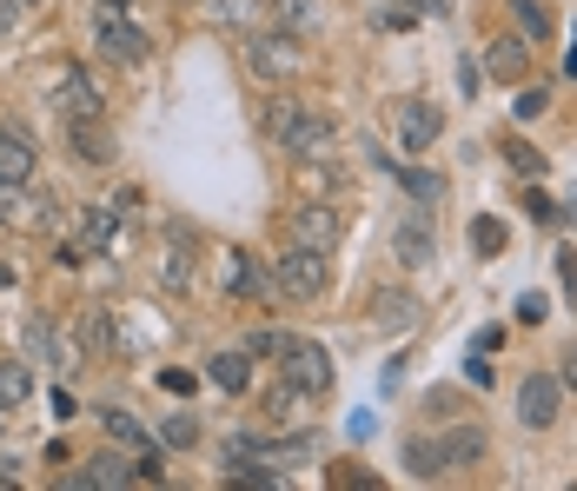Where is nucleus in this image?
<instances>
[{
  "instance_id": "nucleus-1",
  "label": "nucleus",
  "mask_w": 577,
  "mask_h": 491,
  "mask_svg": "<svg viewBox=\"0 0 577 491\" xmlns=\"http://www.w3.org/2000/svg\"><path fill=\"white\" fill-rule=\"evenodd\" d=\"M273 286L292 292V299H318L325 286H333V266H325V253H312V246H292V253L279 260V273H273Z\"/></svg>"
},
{
  "instance_id": "nucleus-2",
  "label": "nucleus",
  "mask_w": 577,
  "mask_h": 491,
  "mask_svg": "<svg viewBox=\"0 0 577 491\" xmlns=\"http://www.w3.org/2000/svg\"><path fill=\"white\" fill-rule=\"evenodd\" d=\"M286 366V379L305 392V398H318V392H333V379H339V366H333V352L325 346H312V339H292V352L279 359Z\"/></svg>"
},
{
  "instance_id": "nucleus-3",
  "label": "nucleus",
  "mask_w": 577,
  "mask_h": 491,
  "mask_svg": "<svg viewBox=\"0 0 577 491\" xmlns=\"http://www.w3.org/2000/svg\"><path fill=\"white\" fill-rule=\"evenodd\" d=\"M557 412H564V379H557V372H531V379L518 385V419H525L531 432H544V426H557Z\"/></svg>"
},
{
  "instance_id": "nucleus-4",
  "label": "nucleus",
  "mask_w": 577,
  "mask_h": 491,
  "mask_svg": "<svg viewBox=\"0 0 577 491\" xmlns=\"http://www.w3.org/2000/svg\"><path fill=\"white\" fill-rule=\"evenodd\" d=\"M286 232H292V246H312V253H333V239H339V213L325 206V200H299V206L286 213Z\"/></svg>"
},
{
  "instance_id": "nucleus-5",
  "label": "nucleus",
  "mask_w": 577,
  "mask_h": 491,
  "mask_svg": "<svg viewBox=\"0 0 577 491\" xmlns=\"http://www.w3.org/2000/svg\"><path fill=\"white\" fill-rule=\"evenodd\" d=\"M333 140H339V127L325 120V113H299V127H292L279 146L299 159V167H312V159H325V153H333Z\"/></svg>"
},
{
  "instance_id": "nucleus-6",
  "label": "nucleus",
  "mask_w": 577,
  "mask_h": 491,
  "mask_svg": "<svg viewBox=\"0 0 577 491\" xmlns=\"http://www.w3.org/2000/svg\"><path fill=\"white\" fill-rule=\"evenodd\" d=\"M94 40H100V53H113V60H146V34L120 14V8H100V27H94Z\"/></svg>"
},
{
  "instance_id": "nucleus-7",
  "label": "nucleus",
  "mask_w": 577,
  "mask_h": 491,
  "mask_svg": "<svg viewBox=\"0 0 577 491\" xmlns=\"http://www.w3.org/2000/svg\"><path fill=\"white\" fill-rule=\"evenodd\" d=\"M438 133H445L438 107H425V100H398V146H405V153H425Z\"/></svg>"
},
{
  "instance_id": "nucleus-8",
  "label": "nucleus",
  "mask_w": 577,
  "mask_h": 491,
  "mask_svg": "<svg viewBox=\"0 0 577 491\" xmlns=\"http://www.w3.org/2000/svg\"><path fill=\"white\" fill-rule=\"evenodd\" d=\"M53 100H60V113H67V120H107V100L94 94V80L80 73V67H67V73H60V94H53Z\"/></svg>"
},
{
  "instance_id": "nucleus-9",
  "label": "nucleus",
  "mask_w": 577,
  "mask_h": 491,
  "mask_svg": "<svg viewBox=\"0 0 577 491\" xmlns=\"http://www.w3.org/2000/svg\"><path fill=\"white\" fill-rule=\"evenodd\" d=\"M392 253H398V266H405V273L432 266V253H438V239H432V219H398V232H392Z\"/></svg>"
},
{
  "instance_id": "nucleus-10",
  "label": "nucleus",
  "mask_w": 577,
  "mask_h": 491,
  "mask_svg": "<svg viewBox=\"0 0 577 491\" xmlns=\"http://www.w3.org/2000/svg\"><path fill=\"white\" fill-rule=\"evenodd\" d=\"M245 60H253V73H299L305 67V47L286 34V40H245Z\"/></svg>"
},
{
  "instance_id": "nucleus-11",
  "label": "nucleus",
  "mask_w": 577,
  "mask_h": 491,
  "mask_svg": "<svg viewBox=\"0 0 577 491\" xmlns=\"http://www.w3.org/2000/svg\"><path fill=\"white\" fill-rule=\"evenodd\" d=\"M21 346H27V359H40V366H80L73 359V346L53 333L47 319H27V333H21Z\"/></svg>"
},
{
  "instance_id": "nucleus-12",
  "label": "nucleus",
  "mask_w": 577,
  "mask_h": 491,
  "mask_svg": "<svg viewBox=\"0 0 577 491\" xmlns=\"http://www.w3.org/2000/svg\"><path fill=\"white\" fill-rule=\"evenodd\" d=\"M67 140H73V153L87 159V167H107V159H113V133H107V120H67Z\"/></svg>"
},
{
  "instance_id": "nucleus-13",
  "label": "nucleus",
  "mask_w": 577,
  "mask_h": 491,
  "mask_svg": "<svg viewBox=\"0 0 577 491\" xmlns=\"http://www.w3.org/2000/svg\"><path fill=\"white\" fill-rule=\"evenodd\" d=\"M438 458H445V471H471V465L484 458V426H458V432H445V439H438Z\"/></svg>"
},
{
  "instance_id": "nucleus-14",
  "label": "nucleus",
  "mask_w": 577,
  "mask_h": 491,
  "mask_svg": "<svg viewBox=\"0 0 577 491\" xmlns=\"http://www.w3.org/2000/svg\"><path fill=\"white\" fill-rule=\"evenodd\" d=\"M67 484H73V491H94V484H107V491H113V484H133V458H113V452H100L87 471H73Z\"/></svg>"
},
{
  "instance_id": "nucleus-15",
  "label": "nucleus",
  "mask_w": 577,
  "mask_h": 491,
  "mask_svg": "<svg viewBox=\"0 0 577 491\" xmlns=\"http://www.w3.org/2000/svg\"><path fill=\"white\" fill-rule=\"evenodd\" d=\"M34 180V146L21 133H0V187H27Z\"/></svg>"
},
{
  "instance_id": "nucleus-16",
  "label": "nucleus",
  "mask_w": 577,
  "mask_h": 491,
  "mask_svg": "<svg viewBox=\"0 0 577 491\" xmlns=\"http://www.w3.org/2000/svg\"><path fill=\"white\" fill-rule=\"evenodd\" d=\"M273 21H279V34H292V40H312V34H318V0H273Z\"/></svg>"
},
{
  "instance_id": "nucleus-17",
  "label": "nucleus",
  "mask_w": 577,
  "mask_h": 491,
  "mask_svg": "<svg viewBox=\"0 0 577 491\" xmlns=\"http://www.w3.org/2000/svg\"><path fill=\"white\" fill-rule=\"evenodd\" d=\"M100 426H107V439H113V445H127V452H153L146 426H140L133 412H120V405H107V412H100Z\"/></svg>"
},
{
  "instance_id": "nucleus-18",
  "label": "nucleus",
  "mask_w": 577,
  "mask_h": 491,
  "mask_svg": "<svg viewBox=\"0 0 577 491\" xmlns=\"http://www.w3.org/2000/svg\"><path fill=\"white\" fill-rule=\"evenodd\" d=\"M273 279L253 266V260H245V253H226V292H239V299H260Z\"/></svg>"
},
{
  "instance_id": "nucleus-19",
  "label": "nucleus",
  "mask_w": 577,
  "mask_h": 491,
  "mask_svg": "<svg viewBox=\"0 0 577 491\" xmlns=\"http://www.w3.org/2000/svg\"><path fill=\"white\" fill-rule=\"evenodd\" d=\"M372 319L385 325V333H405V325L419 319V299H411V292H378L372 299Z\"/></svg>"
},
{
  "instance_id": "nucleus-20",
  "label": "nucleus",
  "mask_w": 577,
  "mask_h": 491,
  "mask_svg": "<svg viewBox=\"0 0 577 491\" xmlns=\"http://www.w3.org/2000/svg\"><path fill=\"white\" fill-rule=\"evenodd\" d=\"M525 60H531V40H518V34L491 40V53H484V67H491V73H505V80H518V73H525Z\"/></svg>"
},
{
  "instance_id": "nucleus-21",
  "label": "nucleus",
  "mask_w": 577,
  "mask_h": 491,
  "mask_svg": "<svg viewBox=\"0 0 577 491\" xmlns=\"http://www.w3.org/2000/svg\"><path fill=\"white\" fill-rule=\"evenodd\" d=\"M213 385L219 392H245L253 385V352H219L213 359Z\"/></svg>"
},
{
  "instance_id": "nucleus-22",
  "label": "nucleus",
  "mask_w": 577,
  "mask_h": 491,
  "mask_svg": "<svg viewBox=\"0 0 577 491\" xmlns=\"http://www.w3.org/2000/svg\"><path fill=\"white\" fill-rule=\"evenodd\" d=\"M471 253H478V260H498V253H505V219L478 213V219H471Z\"/></svg>"
},
{
  "instance_id": "nucleus-23",
  "label": "nucleus",
  "mask_w": 577,
  "mask_h": 491,
  "mask_svg": "<svg viewBox=\"0 0 577 491\" xmlns=\"http://www.w3.org/2000/svg\"><path fill=\"white\" fill-rule=\"evenodd\" d=\"M27 392H34L27 366L21 359H0V412H8V405H27Z\"/></svg>"
},
{
  "instance_id": "nucleus-24",
  "label": "nucleus",
  "mask_w": 577,
  "mask_h": 491,
  "mask_svg": "<svg viewBox=\"0 0 577 491\" xmlns=\"http://www.w3.org/2000/svg\"><path fill=\"white\" fill-rule=\"evenodd\" d=\"M405 465H411V478H445L438 439H411V445H405Z\"/></svg>"
},
{
  "instance_id": "nucleus-25",
  "label": "nucleus",
  "mask_w": 577,
  "mask_h": 491,
  "mask_svg": "<svg viewBox=\"0 0 577 491\" xmlns=\"http://www.w3.org/2000/svg\"><path fill=\"white\" fill-rule=\"evenodd\" d=\"M299 113H305V107H299L292 94H273V100H266V140H286V133L299 127Z\"/></svg>"
},
{
  "instance_id": "nucleus-26",
  "label": "nucleus",
  "mask_w": 577,
  "mask_h": 491,
  "mask_svg": "<svg viewBox=\"0 0 577 491\" xmlns=\"http://www.w3.org/2000/svg\"><path fill=\"white\" fill-rule=\"evenodd\" d=\"M405 193H411V200H419V206L432 213V206L445 200V173H432V167H411V173H405Z\"/></svg>"
},
{
  "instance_id": "nucleus-27",
  "label": "nucleus",
  "mask_w": 577,
  "mask_h": 491,
  "mask_svg": "<svg viewBox=\"0 0 577 491\" xmlns=\"http://www.w3.org/2000/svg\"><path fill=\"white\" fill-rule=\"evenodd\" d=\"M213 21L245 34V27H260V0H213Z\"/></svg>"
},
{
  "instance_id": "nucleus-28",
  "label": "nucleus",
  "mask_w": 577,
  "mask_h": 491,
  "mask_svg": "<svg viewBox=\"0 0 577 491\" xmlns=\"http://www.w3.org/2000/svg\"><path fill=\"white\" fill-rule=\"evenodd\" d=\"M299 405H305V392L286 379L279 392H266V419H273V426H292V419H299Z\"/></svg>"
},
{
  "instance_id": "nucleus-29",
  "label": "nucleus",
  "mask_w": 577,
  "mask_h": 491,
  "mask_svg": "<svg viewBox=\"0 0 577 491\" xmlns=\"http://www.w3.org/2000/svg\"><path fill=\"white\" fill-rule=\"evenodd\" d=\"M245 352H253V359H286V352H292V333H279V325H260V333L245 339Z\"/></svg>"
},
{
  "instance_id": "nucleus-30",
  "label": "nucleus",
  "mask_w": 577,
  "mask_h": 491,
  "mask_svg": "<svg viewBox=\"0 0 577 491\" xmlns=\"http://www.w3.org/2000/svg\"><path fill=\"white\" fill-rule=\"evenodd\" d=\"M113 232H120V219H113L107 206H94V213H87V239H80V253H100Z\"/></svg>"
},
{
  "instance_id": "nucleus-31",
  "label": "nucleus",
  "mask_w": 577,
  "mask_h": 491,
  "mask_svg": "<svg viewBox=\"0 0 577 491\" xmlns=\"http://www.w3.org/2000/svg\"><path fill=\"white\" fill-rule=\"evenodd\" d=\"M80 339H87V352H107L113 346V319L107 312H87V319H80Z\"/></svg>"
},
{
  "instance_id": "nucleus-32",
  "label": "nucleus",
  "mask_w": 577,
  "mask_h": 491,
  "mask_svg": "<svg viewBox=\"0 0 577 491\" xmlns=\"http://www.w3.org/2000/svg\"><path fill=\"white\" fill-rule=\"evenodd\" d=\"M159 439H167L173 452H187V445H200V419H193V412H173V419H167V432H159Z\"/></svg>"
},
{
  "instance_id": "nucleus-33",
  "label": "nucleus",
  "mask_w": 577,
  "mask_h": 491,
  "mask_svg": "<svg viewBox=\"0 0 577 491\" xmlns=\"http://www.w3.org/2000/svg\"><path fill=\"white\" fill-rule=\"evenodd\" d=\"M505 159L518 173H531V180H544V153H531V146H505Z\"/></svg>"
},
{
  "instance_id": "nucleus-34",
  "label": "nucleus",
  "mask_w": 577,
  "mask_h": 491,
  "mask_svg": "<svg viewBox=\"0 0 577 491\" xmlns=\"http://www.w3.org/2000/svg\"><path fill=\"white\" fill-rule=\"evenodd\" d=\"M512 312H518L525 325H538V319L551 312V299H544V292H518V306H512Z\"/></svg>"
},
{
  "instance_id": "nucleus-35",
  "label": "nucleus",
  "mask_w": 577,
  "mask_h": 491,
  "mask_svg": "<svg viewBox=\"0 0 577 491\" xmlns=\"http://www.w3.org/2000/svg\"><path fill=\"white\" fill-rule=\"evenodd\" d=\"M512 14H518V21H525L531 34H544V27H551V14L538 8V0H512Z\"/></svg>"
},
{
  "instance_id": "nucleus-36",
  "label": "nucleus",
  "mask_w": 577,
  "mask_h": 491,
  "mask_svg": "<svg viewBox=\"0 0 577 491\" xmlns=\"http://www.w3.org/2000/svg\"><path fill=\"white\" fill-rule=\"evenodd\" d=\"M544 107H551V94H544V87H525V94H518V120H538Z\"/></svg>"
},
{
  "instance_id": "nucleus-37",
  "label": "nucleus",
  "mask_w": 577,
  "mask_h": 491,
  "mask_svg": "<svg viewBox=\"0 0 577 491\" xmlns=\"http://www.w3.org/2000/svg\"><path fill=\"white\" fill-rule=\"evenodd\" d=\"M392 8H405L411 21H419V14H445V8H452V0H392Z\"/></svg>"
},
{
  "instance_id": "nucleus-38",
  "label": "nucleus",
  "mask_w": 577,
  "mask_h": 491,
  "mask_svg": "<svg viewBox=\"0 0 577 491\" xmlns=\"http://www.w3.org/2000/svg\"><path fill=\"white\" fill-rule=\"evenodd\" d=\"M525 206H531V219H557V206H551V193H538V187L525 193Z\"/></svg>"
},
{
  "instance_id": "nucleus-39",
  "label": "nucleus",
  "mask_w": 577,
  "mask_h": 491,
  "mask_svg": "<svg viewBox=\"0 0 577 491\" xmlns=\"http://www.w3.org/2000/svg\"><path fill=\"white\" fill-rule=\"evenodd\" d=\"M557 279H564V292L577 299V260H570V253H557Z\"/></svg>"
},
{
  "instance_id": "nucleus-40",
  "label": "nucleus",
  "mask_w": 577,
  "mask_h": 491,
  "mask_svg": "<svg viewBox=\"0 0 577 491\" xmlns=\"http://www.w3.org/2000/svg\"><path fill=\"white\" fill-rule=\"evenodd\" d=\"M557 379H564V392H577V346H564V366H557Z\"/></svg>"
},
{
  "instance_id": "nucleus-41",
  "label": "nucleus",
  "mask_w": 577,
  "mask_h": 491,
  "mask_svg": "<svg viewBox=\"0 0 577 491\" xmlns=\"http://www.w3.org/2000/svg\"><path fill=\"white\" fill-rule=\"evenodd\" d=\"M14 14H21V8H14V0H0V34H8V27H14Z\"/></svg>"
},
{
  "instance_id": "nucleus-42",
  "label": "nucleus",
  "mask_w": 577,
  "mask_h": 491,
  "mask_svg": "<svg viewBox=\"0 0 577 491\" xmlns=\"http://www.w3.org/2000/svg\"><path fill=\"white\" fill-rule=\"evenodd\" d=\"M557 219H570V226H577V193H564V206H557Z\"/></svg>"
},
{
  "instance_id": "nucleus-43",
  "label": "nucleus",
  "mask_w": 577,
  "mask_h": 491,
  "mask_svg": "<svg viewBox=\"0 0 577 491\" xmlns=\"http://www.w3.org/2000/svg\"><path fill=\"white\" fill-rule=\"evenodd\" d=\"M8 286H14V273H8V266H0V292H8Z\"/></svg>"
},
{
  "instance_id": "nucleus-44",
  "label": "nucleus",
  "mask_w": 577,
  "mask_h": 491,
  "mask_svg": "<svg viewBox=\"0 0 577 491\" xmlns=\"http://www.w3.org/2000/svg\"><path fill=\"white\" fill-rule=\"evenodd\" d=\"M100 8H127V0H100Z\"/></svg>"
},
{
  "instance_id": "nucleus-45",
  "label": "nucleus",
  "mask_w": 577,
  "mask_h": 491,
  "mask_svg": "<svg viewBox=\"0 0 577 491\" xmlns=\"http://www.w3.org/2000/svg\"><path fill=\"white\" fill-rule=\"evenodd\" d=\"M0 419H8V412H0Z\"/></svg>"
}]
</instances>
